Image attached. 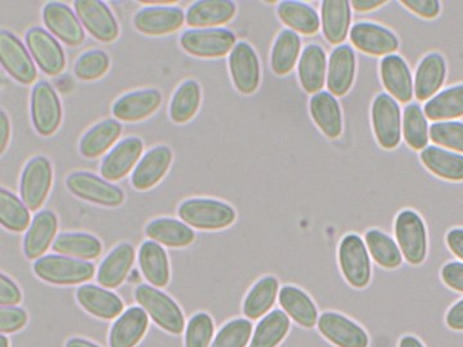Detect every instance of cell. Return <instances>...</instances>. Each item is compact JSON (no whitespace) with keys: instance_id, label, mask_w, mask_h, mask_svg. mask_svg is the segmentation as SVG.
<instances>
[{"instance_id":"91938a15","label":"cell","mask_w":463,"mask_h":347,"mask_svg":"<svg viewBox=\"0 0 463 347\" xmlns=\"http://www.w3.org/2000/svg\"><path fill=\"white\" fill-rule=\"evenodd\" d=\"M9 138H11V125H9L8 116L5 111L0 112V152H5L7 148Z\"/></svg>"},{"instance_id":"f6af8a7d","label":"cell","mask_w":463,"mask_h":347,"mask_svg":"<svg viewBox=\"0 0 463 347\" xmlns=\"http://www.w3.org/2000/svg\"><path fill=\"white\" fill-rule=\"evenodd\" d=\"M289 330V319L282 310H273L259 322L250 347H277Z\"/></svg>"},{"instance_id":"816d5d0a","label":"cell","mask_w":463,"mask_h":347,"mask_svg":"<svg viewBox=\"0 0 463 347\" xmlns=\"http://www.w3.org/2000/svg\"><path fill=\"white\" fill-rule=\"evenodd\" d=\"M214 336V322L206 313L192 316L185 330V347H210Z\"/></svg>"},{"instance_id":"b9f144b4","label":"cell","mask_w":463,"mask_h":347,"mask_svg":"<svg viewBox=\"0 0 463 347\" xmlns=\"http://www.w3.org/2000/svg\"><path fill=\"white\" fill-rule=\"evenodd\" d=\"M301 53V39L298 33L292 30H283L272 48L270 54V66L274 74L288 75L297 65L298 56Z\"/></svg>"},{"instance_id":"5bb4252c","label":"cell","mask_w":463,"mask_h":347,"mask_svg":"<svg viewBox=\"0 0 463 347\" xmlns=\"http://www.w3.org/2000/svg\"><path fill=\"white\" fill-rule=\"evenodd\" d=\"M228 62L236 89L242 94L255 93L260 84V62L254 48L245 42H237Z\"/></svg>"},{"instance_id":"bcb514c9","label":"cell","mask_w":463,"mask_h":347,"mask_svg":"<svg viewBox=\"0 0 463 347\" xmlns=\"http://www.w3.org/2000/svg\"><path fill=\"white\" fill-rule=\"evenodd\" d=\"M201 103V88L194 80L179 85L170 103V118L176 124H185L194 117Z\"/></svg>"},{"instance_id":"4316f807","label":"cell","mask_w":463,"mask_h":347,"mask_svg":"<svg viewBox=\"0 0 463 347\" xmlns=\"http://www.w3.org/2000/svg\"><path fill=\"white\" fill-rule=\"evenodd\" d=\"M148 328L147 313L142 307H130L109 331V346L134 347L138 345Z\"/></svg>"},{"instance_id":"2e32d148","label":"cell","mask_w":463,"mask_h":347,"mask_svg":"<svg viewBox=\"0 0 463 347\" xmlns=\"http://www.w3.org/2000/svg\"><path fill=\"white\" fill-rule=\"evenodd\" d=\"M43 21L52 33L70 47L83 44V26L69 5L58 2L47 3L43 8Z\"/></svg>"},{"instance_id":"836d02e7","label":"cell","mask_w":463,"mask_h":347,"mask_svg":"<svg viewBox=\"0 0 463 347\" xmlns=\"http://www.w3.org/2000/svg\"><path fill=\"white\" fill-rule=\"evenodd\" d=\"M139 267L149 285L156 288L165 287L170 281V267L163 246L155 240H146L139 249Z\"/></svg>"},{"instance_id":"94428289","label":"cell","mask_w":463,"mask_h":347,"mask_svg":"<svg viewBox=\"0 0 463 347\" xmlns=\"http://www.w3.org/2000/svg\"><path fill=\"white\" fill-rule=\"evenodd\" d=\"M386 5L385 0H355L352 2V7L358 12H370L374 9L383 7Z\"/></svg>"},{"instance_id":"e7e4bbea","label":"cell","mask_w":463,"mask_h":347,"mask_svg":"<svg viewBox=\"0 0 463 347\" xmlns=\"http://www.w3.org/2000/svg\"><path fill=\"white\" fill-rule=\"evenodd\" d=\"M0 347H9L7 337H5V334L0 337Z\"/></svg>"},{"instance_id":"83f0119b","label":"cell","mask_w":463,"mask_h":347,"mask_svg":"<svg viewBox=\"0 0 463 347\" xmlns=\"http://www.w3.org/2000/svg\"><path fill=\"white\" fill-rule=\"evenodd\" d=\"M236 11V5L231 0H200L188 8L185 23L191 27L210 29L230 23Z\"/></svg>"},{"instance_id":"f1b7e54d","label":"cell","mask_w":463,"mask_h":347,"mask_svg":"<svg viewBox=\"0 0 463 347\" xmlns=\"http://www.w3.org/2000/svg\"><path fill=\"white\" fill-rule=\"evenodd\" d=\"M310 115L327 138H339L343 133V114L339 100L330 91H319L310 99Z\"/></svg>"},{"instance_id":"be15d7a7","label":"cell","mask_w":463,"mask_h":347,"mask_svg":"<svg viewBox=\"0 0 463 347\" xmlns=\"http://www.w3.org/2000/svg\"><path fill=\"white\" fill-rule=\"evenodd\" d=\"M66 347H99L96 343L90 342L87 340L72 339L66 343Z\"/></svg>"},{"instance_id":"f546056e","label":"cell","mask_w":463,"mask_h":347,"mask_svg":"<svg viewBox=\"0 0 463 347\" xmlns=\"http://www.w3.org/2000/svg\"><path fill=\"white\" fill-rule=\"evenodd\" d=\"M352 23V8L345 0H326L321 5L323 35L331 44L339 45L346 41Z\"/></svg>"},{"instance_id":"d6a6232c","label":"cell","mask_w":463,"mask_h":347,"mask_svg":"<svg viewBox=\"0 0 463 347\" xmlns=\"http://www.w3.org/2000/svg\"><path fill=\"white\" fill-rule=\"evenodd\" d=\"M429 172L448 182H463V155L438 145H428L420 154Z\"/></svg>"},{"instance_id":"d590c367","label":"cell","mask_w":463,"mask_h":347,"mask_svg":"<svg viewBox=\"0 0 463 347\" xmlns=\"http://www.w3.org/2000/svg\"><path fill=\"white\" fill-rule=\"evenodd\" d=\"M146 234L155 242L175 249L187 248L196 237L190 225L169 218L149 221Z\"/></svg>"},{"instance_id":"681fc988","label":"cell","mask_w":463,"mask_h":347,"mask_svg":"<svg viewBox=\"0 0 463 347\" xmlns=\"http://www.w3.org/2000/svg\"><path fill=\"white\" fill-rule=\"evenodd\" d=\"M109 57L103 51L85 52L76 61L74 71L80 80L91 81L102 78L108 72Z\"/></svg>"},{"instance_id":"7c38bea8","label":"cell","mask_w":463,"mask_h":347,"mask_svg":"<svg viewBox=\"0 0 463 347\" xmlns=\"http://www.w3.org/2000/svg\"><path fill=\"white\" fill-rule=\"evenodd\" d=\"M25 41L36 65L44 74L56 76L65 70L66 60L60 42L42 27H32Z\"/></svg>"},{"instance_id":"52a82bcc","label":"cell","mask_w":463,"mask_h":347,"mask_svg":"<svg viewBox=\"0 0 463 347\" xmlns=\"http://www.w3.org/2000/svg\"><path fill=\"white\" fill-rule=\"evenodd\" d=\"M67 190L79 199L96 205L116 207L124 202V192L115 184L88 172L70 174L66 179Z\"/></svg>"},{"instance_id":"8fae6325","label":"cell","mask_w":463,"mask_h":347,"mask_svg":"<svg viewBox=\"0 0 463 347\" xmlns=\"http://www.w3.org/2000/svg\"><path fill=\"white\" fill-rule=\"evenodd\" d=\"M74 8L84 29L94 39L103 42L118 39V21L106 3L99 0H78L74 3Z\"/></svg>"},{"instance_id":"6125c7cd","label":"cell","mask_w":463,"mask_h":347,"mask_svg":"<svg viewBox=\"0 0 463 347\" xmlns=\"http://www.w3.org/2000/svg\"><path fill=\"white\" fill-rule=\"evenodd\" d=\"M399 347H425V345H423L421 341L417 339L416 336L408 334V336H404L403 339L401 340Z\"/></svg>"},{"instance_id":"c3c4849f","label":"cell","mask_w":463,"mask_h":347,"mask_svg":"<svg viewBox=\"0 0 463 347\" xmlns=\"http://www.w3.org/2000/svg\"><path fill=\"white\" fill-rule=\"evenodd\" d=\"M430 141L438 147L463 155V123L439 121L430 127Z\"/></svg>"},{"instance_id":"5b68a950","label":"cell","mask_w":463,"mask_h":347,"mask_svg":"<svg viewBox=\"0 0 463 347\" xmlns=\"http://www.w3.org/2000/svg\"><path fill=\"white\" fill-rule=\"evenodd\" d=\"M339 264L344 278L354 288L367 287L373 276L371 257L365 242L358 234H347L341 240Z\"/></svg>"},{"instance_id":"6f0895ef","label":"cell","mask_w":463,"mask_h":347,"mask_svg":"<svg viewBox=\"0 0 463 347\" xmlns=\"http://www.w3.org/2000/svg\"><path fill=\"white\" fill-rule=\"evenodd\" d=\"M446 240L450 252L463 263V230L461 228L450 230L447 233Z\"/></svg>"},{"instance_id":"f5cc1de1","label":"cell","mask_w":463,"mask_h":347,"mask_svg":"<svg viewBox=\"0 0 463 347\" xmlns=\"http://www.w3.org/2000/svg\"><path fill=\"white\" fill-rule=\"evenodd\" d=\"M26 323L27 314L20 307L2 306L0 309V332L3 334L23 330Z\"/></svg>"},{"instance_id":"277c9868","label":"cell","mask_w":463,"mask_h":347,"mask_svg":"<svg viewBox=\"0 0 463 347\" xmlns=\"http://www.w3.org/2000/svg\"><path fill=\"white\" fill-rule=\"evenodd\" d=\"M395 239L402 255L411 265H421L428 257V230L421 216L403 210L395 219Z\"/></svg>"},{"instance_id":"ab89813d","label":"cell","mask_w":463,"mask_h":347,"mask_svg":"<svg viewBox=\"0 0 463 347\" xmlns=\"http://www.w3.org/2000/svg\"><path fill=\"white\" fill-rule=\"evenodd\" d=\"M121 130L123 129L120 123L111 118L94 125L81 138L79 145L80 154L87 158L99 157L114 145L120 136Z\"/></svg>"},{"instance_id":"9c48e42d","label":"cell","mask_w":463,"mask_h":347,"mask_svg":"<svg viewBox=\"0 0 463 347\" xmlns=\"http://www.w3.org/2000/svg\"><path fill=\"white\" fill-rule=\"evenodd\" d=\"M53 181V170L50 160L44 156L33 157L26 164L21 176V199L29 210L36 211L41 209L48 193H50Z\"/></svg>"},{"instance_id":"3957f363","label":"cell","mask_w":463,"mask_h":347,"mask_svg":"<svg viewBox=\"0 0 463 347\" xmlns=\"http://www.w3.org/2000/svg\"><path fill=\"white\" fill-rule=\"evenodd\" d=\"M136 300L158 327L173 334L182 333L184 330V316L181 307L154 286H138L136 288Z\"/></svg>"},{"instance_id":"7402d4cb","label":"cell","mask_w":463,"mask_h":347,"mask_svg":"<svg viewBox=\"0 0 463 347\" xmlns=\"http://www.w3.org/2000/svg\"><path fill=\"white\" fill-rule=\"evenodd\" d=\"M173 152L166 145L149 149L134 169L132 184L136 190L147 191L165 176L172 165Z\"/></svg>"},{"instance_id":"603a6c76","label":"cell","mask_w":463,"mask_h":347,"mask_svg":"<svg viewBox=\"0 0 463 347\" xmlns=\"http://www.w3.org/2000/svg\"><path fill=\"white\" fill-rule=\"evenodd\" d=\"M447 79V62L439 53L422 58L413 79L414 97L419 100H430L437 96Z\"/></svg>"},{"instance_id":"f907efd6","label":"cell","mask_w":463,"mask_h":347,"mask_svg":"<svg viewBox=\"0 0 463 347\" xmlns=\"http://www.w3.org/2000/svg\"><path fill=\"white\" fill-rule=\"evenodd\" d=\"M251 333V322L248 319H234L222 327L210 347H246Z\"/></svg>"},{"instance_id":"484cf974","label":"cell","mask_w":463,"mask_h":347,"mask_svg":"<svg viewBox=\"0 0 463 347\" xmlns=\"http://www.w3.org/2000/svg\"><path fill=\"white\" fill-rule=\"evenodd\" d=\"M78 303L90 314L100 319H115L124 310L123 301L114 292L94 285H84L76 291Z\"/></svg>"},{"instance_id":"ba28073f","label":"cell","mask_w":463,"mask_h":347,"mask_svg":"<svg viewBox=\"0 0 463 347\" xmlns=\"http://www.w3.org/2000/svg\"><path fill=\"white\" fill-rule=\"evenodd\" d=\"M374 136L381 147L397 148L402 139V111L397 100L389 94L381 93L373 103Z\"/></svg>"},{"instance_id":"ee69618b","label":"cell","mask_w":463,"mask_h":347,"mask_svg":"<svg viewBox=\"0 0 463 347\" xmlns=\"http://www.w3.org/2000/svg\"><path fill=\"white\" fill-rule=\"evenodd\" d=\"M371 258L385 269H395L403 263V255L398 243L383 231L368 230L364 237Z\"/></svg>"},{"instance_id":"db71d44e","label":"cell","mask_w":463,"mask_h":347,"mask_svg":"<svg viewBox=\"0 0 463 347\" xmlns=\"http://www.w3.org/2000/svg\"><path fill=\"white\" fill-rule=\"evenodd\" d=\"M401 5L426 20H434L441 12V5L438 0H404Z\"/></svg>"},{"instance_id":"74e56055","label":"cell","mask_w":463,"mask_h":347,"mask_svg":"<svg viewBox=\"0 0 463 347\" xmlns=\"http://www.w3.org/2000/svg\"><path fill=\"white\" fill-rule=\"evenodd\" d=\"M428 120L452 121L463 117V84L439 91L423 108Z\"/></svg>"},{"instance_id":"7a4b0ae2","label":"cell","mask_w":463,"mask_h":347,"mask_svg":"<svg viewBox=\"0 0 463 347\" xmlns=\"http://www.w3.org/2000/svg\"><path fill=\"white\" fill-rule=\"evenodd\" d=\"M33 272L43 281L58 286L80 285L93 278L96 267L90 261L63 257V255H47L38 258L33 264Z\"/></svg>"},{"instance_id":"8992f818","label":"cell","mask_w":463,"mask_h":347,"mask_svg":"<svg viewBox=\"0 0 463 347\" xmlns=\"http://www.w3.org/2000/svg\"><path fill=\"white\" fill-rule=\"evenodd\" d=\"M236 35L227 29H191L182 33L181 47L192 56L201 58L223 57L237 44Z\"/></svg>"},{"instance_id":"4fadbf2b","label":"cell","mask_w":463,"mask_h":347,"mask_svg":"<svg viewBox=\"0 0 463 347\" xmlns=\"http://www.w3.org/2000/svg\"><path fill=\"white\" fill-rule=\"evenodd\" d=\"M0 61L14 80L21 84H33L36 80V67L29 51L14 33L3 30L0 33Z\"/></svg>"},{"instance_id":"9a60e30c","label":"cell","mask_w":463,"mask_h":347,"mask_svg":"<svg viewBox=\"0 0 463 347\" xmlns=\"http://www.w3.org/2000/svg\"><path fill=\"white\" fill-rule=\"evenodd\" d=\"M317 324L323 337L335 346L368 347L370 345L367 332L352 319L339 313H323Z\"/></svg>"},{"instance_id":"11a10c76","label":"cell","mask_w":463,"mask_h":347,"mask_svg":"<svg viewBox=\"0 0 463 347\" xmlns=\"http://www.w3.org/2000/svg\"><path fill=\"white\" fill-rule=\"evenodd\" d=\"M441 281L448 288L463 294V263L462 261H450L441 269Z\"/></svg>"},{"instance_id":"e0dca14e","label":"cell","mask_w":463,"mask_h":347,"mask_svg":"<svg viewBox=\"0 0 463 347\" xmlns=\"http://www.w3.org/2000/svg\"><path fill=\"white\" fill-rule=\"evenodd\" d=\"M184 21V12L176 5H151L137 12L134 26L145 35L160 36L181 29Z\"/></svg>"},{"instance_id":"d4e9b609","label":"cell","mask_w":463,"mask_h":347,"mask_svg":"<svg viewBox=\"0 0 463 347\" xmlns=\"http://www.w3.org/2000/svg\"><path fill=\"white\" fill-rule=\"evenodd\" d=\"M328 61L321 45L309 44L301 52L298 75L307 93H319L327 81Z\"/></svg>"},{"instance_id":"ac0fdd59","label":"cell","mask_w":463,"mask_h":347,"mask_svg":"<svg viewBox=\"0 0 463 347\" xmlns=\"http://www.w3.org/2000/svg\"><path fill=\"white\" fill-rule=\"evenodd\" d=\"M350 42L356 50L371 56H390L398 51L399 41L386 27L359 23L350 30Z\"/></svg>"},{"instance_id":"7bdbcfd3","label":"cell","mask_w":463,"mask_h":347,"mask_svg":"<svg viewBox=\"0 0 463 347\" xmlns=\"http://www.w3.org/2000/svg\"><path fill=\"white\" fill-rule=\"evenodd\" d=\"M402 133L405 143L414 151H423L430 142V127L428 117L417 103H411L404 108Z\"/></svg>"},{"instance_id":"f35d334b","label":"cell","mask_w":463,"mask_h":347,"mask_svg":"<svg viewBox=\"0 0 463 347\" xmlns=\"http://www.w3.org/2000/svg\"><path fill=\"white\" fill-rule=\"evenodd\" d=\"M54 252L78 260H94L102 254L99 239L88 233H61L52 246Z\"/></svg>"},{"instance_id":"30bf717a","label":"cell","mask_w":463,"mask_h":347,"mask_svg":"<svg viewBox=\"0 0 463 347\" xmlns=\"http://www.w3.org/2000/svg\"><path fill=\"white\" fill-rule=\"evenodd\" d=\"M32 117L36 132L50 136L57 132L62 121V108L56 90L47 81H39L32 94Z\"/></svg>"},{"instance_id":"4dcf8cb0","label":"cell","mask_w":463,"mask_h":347,"mask_svg":"<svg viewBox=\"0 0 463 347\" xmlns=\"http://www.w3.org/2000/svg\"><path fill=\"white\" fill-rule=\"evenodd\" d=\"M58 228L57 216L50 210H43L33 218L25 239H24V252L30 260L41 258L47 252L56 237Z\"/></svg>"},{"instance_id":"6da1fadb","label":"cell","mask_w":463,"mask_h":347,"mask_svg":"<svg viewBox=\"0 0 463 347\" xmlns=\"http://www.w3.org/2000/svg\"><path fill=\"white\" fill-rule=\"evenodd\" d=\"M183 223L201 230H219L231 227L236 220L233 207L223 201L191 199L184 201L178 209Z\"/></svg>"},{"instance_id":"d6986e66","label":"cell","mask_w":463,"mask_h":347,"mask_svg":"<svg viewBox=\"0 0 463 347\" xmlns=\"http://www.w3.org/2000/svg\"><path fill=\"white\" fill-rule=\"evenodd\" d=\"M143 152V142L138 136H129L116 145L114 149L103 158L100 174L109 182H118L125 178L134 166L138 165Z\"/></svg>"},{"instance_id":"cb8c5ba5","label":"cell","mask_w":463,"mask_h":347,"mask_svg":"<svg viewBox=\"0 0 463 347\" xmlns=\"http://www.w3.org/2000/svg\"><path fill=\"white\" fill-rule=\"evenodd\" d=\"M356 58L350 45H339L328 60L327 88L334 96H345L355 79Z\"/></svg>"},{"instance_id":"1f68e13d","label":"cell","mask_w":463,"mask_h":347,"mask_svg":"<svg viewBox=\"0 0 463 347\" xmlns=\"http://www.w3.org/2000/svg\"><path fill=\"white\" fill-rule=\"evenodd\" d=\"M136 251L130 243H121L112 249L100 264L97 281L105 288H118L123 285L132 269Z\"/></svg>"},{"instance_id":"7dc6e473","label":"cell","mask_w":463,"mask_h":347,"mask_svg":"<svg viewBox=\"0 0 463 347\" xmlns=\"http://www.w3.org/2000/svg\"><path fill=\"white\" fill-rule=\"evenodd\" d=\"M0 221L5 230L23 233L30 224L29 207L11 192L0 190Z\"/></svg>"},{"instance_id":"60d3db41","label":"cell","mask_w":463,"mask_h":347,"mask_svg":"<svg viewBox=\"0 0 463 347\" xmlns=\"http://www.w3.org/2000/svg\"><path fill=\"white\" fill-rule=\"evenodd\" d=\"M279 283L274 277H264L250 289L243 301V314L252 321L268 314L279 295Z\"/></svg>"},{"instance_id":"9f6ffc18","label":"cell","mask_w":463,"mask_h":347,"mask_svg":"<svg viewBox=\"0 0 463 347\" xmlns=\"http://www.w3.org/2000/svg\"><path fill=\"white\" fill-rule=\"evenodd\" d=\"M23 300L20 288L5 274L0 276V305L16 306Z\"/></svg>"},{"instance_id":"8d00e7d4","label":"cell","mask_w":463,"mask_h":347,"mask_svg":"<svg viewBox=\"0 0 463 347\" xmlns=\"http://www.w3.org/2000/svg\"><path fill=\"white\" fill-rule=\"evenodd\" d=\"M277 12L282 23L297 33L313 35L321 26V18L316 9L303 2L285 0L279 3Z\"/></svg>"},{"instance_id":"44dd1931","label":"cell","mask_w":463,"mask_h":347,"mask_svg":"<svg viewBox=\"0 0 463 347\" xmlns=\"http://www.w3.org/2000/svg\"><path fill=\"white\" fill-rule=\"evenodd\" d=\"M161 100L163 97L157 89L132 91L116 100L112 114L125 123H137L154 114L160 108Z\"/></svg>"},{"instance_id":"680465c9","label":"cell","mask_w":463,"mask_h":347,"mask_svg":"<svg viewBox=\"0 0 463 347\" xmlns=\"http://www.w3.org/2000/svg\"><path fill=\"white\" fill-rule=\"evenodd\" d=\"M446 323L450 330L463 331V298L448 310Z\"/></svg>"},{"instance_id":"ffe728a7","label":"cell","mask_w":463,"mask_h":347,"mask_svg":"<svg viewBox=\"0 0 463 347\" xmlns=\"http://www.w3.org/2000/svg\"><path fill=\"white\" fill-rule=\"evenodd\" d=\"M381 80L392 98L408 103L414 97L412 72L407 62L397 54H390L381 60Z\"/></svg>"},{"instance_id":"e575fe53","label":"cell","mask_w":463,"mask_h":347,"mask_svg":"<svg viewBox=\"0 0 463 347\" xmlns=\"http://www.w3.org/2000/svg\"><path fill=\"white\" fill-rule=\"evenodd\" d=\"M279 304L286 314L304 328H313L318 323V310L312 298L303 289L285 286L279 295Z\"/></svg>"}]
</instances>
